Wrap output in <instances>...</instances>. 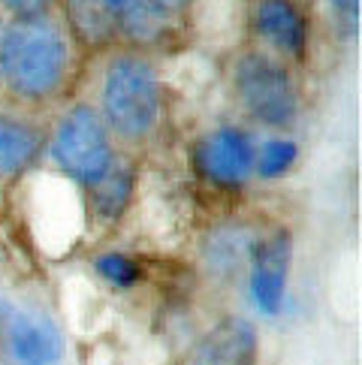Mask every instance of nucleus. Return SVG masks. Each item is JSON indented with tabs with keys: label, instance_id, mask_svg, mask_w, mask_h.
Here are the masks:
<instances>
[{
	"label": "nucleus",
	"instance_id": "nucleus-1",
	"mask_svg": "<svg viewBox=\"0 0 362 365\" xmlns=\"http://www.w3.org/2000/svg\"><path fill=\"white\" fill-rule=\"evenodd\" d=\"M67 40L46 19H24L6 28L4 73L6 85L24 100H46L63 85L67 76Z\"/></svg>",
	"mask_w": 362,
	"mask_h": 365
},
{
	"label": "nucleus",
	"instance_id": "nucleus-2",
	"mask_svg": "<svg viewBox=\"0 0 362 365\" xmlns=\"http://www.w3.org/2000/svg\"><path fill=\"white\" fill-rule=\"evenodd\" d=\"M103 115L124 139L148 136L160 121L157 73L145 58L118 55L103 76Z\"/></svg>",
	"mask_w": 362,
	"mask_h": 365
},
{
	"label": "nucleus",
	"instance_id": "nucleus-3",
	"mask_svg": "<svg viewBox=\"0 0 362 365\" xmlns=\"http://www.w3.org/2000/svg\"><path fill=\"white\" fill-rule=\"evenodd\" d=\"M232 85L257 121L284 127L296 118L299 100H296V85L290 70L281 61L263 51H248L232 67Z\"/></svg>",
	"mask_w": 362,
	"mask_h": 365
},
{
	"label": "nucleus",
	"instance_id": "nucleus-4",
	"mask_svg": "<svg viewBox=\"0 0 362 365\" xmlns=\"http://www.w3.org/2000/svg\"><path fill=\"white\" fill-rule=\"evenodd\" d=\"M51 158L70 178L94 187L112 169V145L106 136V124L90 106H76L58 124Z\"/></svg>",
	"mask_w": 362,
	"mask_h": 365
},
{
	"label": "nucleus",
	"instance_id": "nucleus-5",
	"mask_svg": "<svg viewBox=\"0 0 362 365\" xmlns=\"http://www.w3.org/2000/svg\"><path fill=\"white\" fill-rule=\"evenodd\" d=\"M254 145L251 136L239 127H217L205 133L197 145L190 148V163L197 175L214 187L236 190L248 181L254 169Z\"/></svg>",
	"mask_w": 362,
	"mask_h": 365
},
{
	"label": "nucleus",
	"instance_id": "nucleus-6",
	"mask_svg": "<svg viewBox=\"0 0 362 365\" xmlns=\"http://www.w3.org/2000/svg\"><path fill=\"white\" fill-rule=\"evenodd\" d=\"M293 242L287 230H275L272 236L251 245L248 254V290L251 302L266 317L281 314L287 299V278H290Z\"/></svg>",
	"mask_w": 362,
	"mask_h": 365
},
{
	"label": "nucleus",
	"instance_id": "nucleus-7",
	"mask_svg": "<svg viewBox=\"0 0 362 365\" xmlns=\"http://www.w3.org/2000/svg\"><path fill=\"white\" fill-rule=\"evenodd\" d=\"M6 332H9V354L19 365H55L63 354V335L43 314L12 311Z\"/></svg>",
	"mask_w": 362,
	"mask_h": 365
},
{
	"label": "nucleus",
	"instance_id": "nucleus-8",
	"mask_svg": "<svg viewBox=\"0 0 362 365\" xmlns=\"http://www.w3.org/2000/svg\"><path fill=\"white\" fill-rule=\"evenodd\" d=\"M254 28L281 55L305 58L308 19L293 0H260L254 12Z\"/></svg>",
	"mask_w": 362,
	"mask_h": 365
},
{
	"label": "nucleus",
	"instance_id": "nucleus-9",
	"mask_svg": "<svg viewBox=\"0 0 362 365\" xmlns=\"http://www.w3.org/2000/svg\"><path fill=\"white\" fill-rule=\"evenodd\" d=\"M257 329L244 317H227L200 341L193 365H254Z\"/></svg>",
	"mask_w": 362,
	"mask_h": 365
},
{
	"label": "nucleus",
	"instance_id": "nucleus-10",
	"mask_svg": "<svg viewBox=\"0 0 362 365\" xmlns=\"http://www.w3.org/2000/svg\"><path fill=\"white\" fill-rule=\"evenodd\" d=\"M109 16L115 34H124L136 43L160 40L170 21V12L157 6L154 0H109Z\"/></svg>",
	"mask_w": 362,
	"mask_h": 365
},
{
	"label": "nucleus",
	"instance_id": "nucleus-11",
	"mask_svg": "<svg viewBox=\"0 0 362 365\" xmlns=\"http://www.w3.org/2000/svg\"><path fill=\"white\" fill-rule=\"evenodd\" d=\"M40 133L24 121L0 115V178L16 175L28 166L40 151Z\"/></svg>",
	"mask_w": 362,
	"mask_h": 365
},
{
	"label": "nucleus",
	"instance_id": "nucleus-12",
	"mask_svg": "<svg viewBox=\"0 0 362 365\" xmlns=\"http://www.w3.org/2000/svg\"><path fill=\"white\" fill-rule=\"evenodd\" d=\"M67 4L70 28L88 46H109L115 36V24L109 16V0H63Z\"/></svg>",
	"mask_w": 362,
	"mask_h": 365
},
{
	"label": "nucleus",
	"instance_id": "nucleus-13",
	"mask_svg": "<svg viewBox=\"0 0 362 365\" xmlns=\"http://www.w3.org/2000/svg\"><path fill=\"white\" fill-rule=\"evenodd\" d=\"M133 181L136 178H133L130 166H115L112 163L109 173L94 185V205H97V212L103 217H109V220L121 217L127 202H130V197H133Z\"/></svg>",
	"mask_w": 362,
	"mask_h": 365
},
{
	"label": "nucleus",
	"instance_id": "nucleus-14",
	"mask_svg": "<svg viewBox=\"0 0 362 365\" xmlns=\"http://www.w3.org/2000/svg\"><path fill=\"white\" fill-rule=\"evenodd\" d=\"M299 158V148L290 139H269L266 145L254 154V166L263 178H281L284 173H290V166Z\"/></svg>",
	"mask_w": 362,
	"mask_h": 365
},
{
	"label": "nucleus",
	"instance_id": "nucleus-15",
	"mask_svg": "<svg viewBox=\"0 0 362 365\" xmlns=\"http://www.w3.org/2000/svg\"><path fill=\"white\" fill-rule=\"evenodd\" d=\"M94 269L100 272L103 281H109L112 287H118V290H130V287L142 278L136 259L127 257V254H118V251L100 254V257L94 259Z\"/></svg>",
	"mask_w": 362,
	"mask_h": 365
},
{
	"label": "nucleus",
	"instance_id": "nucleus-16",
	"mask_svg": "<svg viewBox=\"0 0 362 365\" xmlns=\"http://www.w3.org/2000/svg\"><path fill=\"white\" fill-rule=\"evenodd\" d=\"M323 4L335 24V34L353 40L359 34V0H323Z\"/></svg>",
	"mask_w": 362,
	"mask_h": 365
},
{
	"label": "nucleus",
	"instance_id": "nucleus-17",
	"mask_svg": "<svg viewBox=\"0 0 362 365\" xmlns=\"http://www.w3.org/2000/svg\"><path fill=\"white\" fill-rule=\"evenodd\" d=\"M9 12H16V16L24 21V19H43L46 9H48V0H0Z\"/></svg>",
	"mask_w": 362,
	"mask_h": 365
},
{
	"label": "nucleus",
	"instance_id": "nucleus-18",
	"mask_svg": "<svg viewBox=\"0 0 362 365\" xmlns=\"http://www.w3.org/2000/svg\"><path fill=\"white\" fill-rule=\"evenodd\" d=\"M154 4H157V6H163L166 12H172V9H178V6H185L187 0H154Z\"/></svg>",
	"mask_w": 362,
	"mask_h": 365
},
{
	"label": "nucleus",
	"instance_id": "nucleus-19",
	"mask_svg": "<svg viewBox=\"0 0 362 365\" xmlns=\"http://www.w3.org/2000/svg\"><path fill=\"white\" fill-rule=\"evenodd\" d=\"M4 46H6V24L0 21V63H4Z\"/></svg>",
	"mask_w": 362,
	"mask_h": 365
}]
</instances>
